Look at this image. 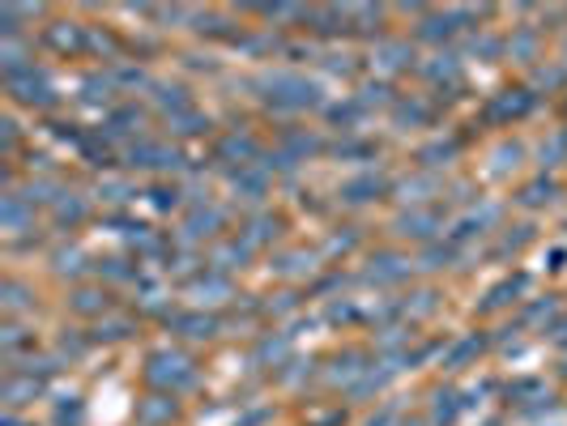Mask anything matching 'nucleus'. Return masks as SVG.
I'll list each match as a JSON object with an SVG mask.
<instances>
[{"mask_svg": "<svg viewBox=\"0 0 567 426\" xmlns=\"http://www.w3.org/2000/svg\"><path fill=\"white\" fill-rule=\"evenodd\" d=\"M265 98L273 107H307L316 103V86H307L303 77H273V81H265Z\"/></svg>", "mask_w": 567, "mask_h": 426, "instance_id": "f257e3e1", "label": "nucleus"}, {"mask_svg": "<svg viewBox=\"0 0 567 426\" xmlns=\"http://www.w3.org/2000/svg\"><path fill=\"white\" fill-rule=\"evenodd\" d=\"M9 90H13V98H21V103H30V107H47V103H56L52 86H47L35 68H26V72H17V77H9Z\"/></svg>", "mask_w": 567, "mask_h": 426, "instance_id": "f03ea898", "label": "nucleus"}, {"mask_svg": "<svg viewBox=\"0 0 567 426\" xmlns=\"http://www.w3.org/2000/svg\"><path fill=\"white\" fill-rule=\"evenodd\" d=\"M150 380H154V384H188V380H192V362H188L184 354H154Z\"/></svg>", "mask_w": 567, "mask_h": 426, "instance_id": "7ed1b4c3", "label": "nucleus"}, {"mask_svg": "<svg viewBox=\"0 0 567 426\" xmlns=\"http://www.w3.org/2000/svg\"><path fill=\"white\" fill-rule=\"evenodd\" d=\"M529 107H533V98H529L525 90H508V94H499L495 103L486 107V115H490V119H503V115H525Z\"/></svg>", "mask_w": 567, "mask_h": 426, "instance_id": "20e7f679", "label": "nucleus"}, {"mask_svg": "<svg viewBox=\"0 0 567 426\" xmlns=\"http://www.w3.org/2000/svg\"><path fill=\"white\" fill-rule=\"evenodd\" d=\"M175 162H180V158L166 154L162 145H150V141L133 145V166H175Z\"/></svg>", "mask_w": 567, "mask_h": 426, "instance_id": "39448f33", "label": "nucleus"}, {"mask_svg": "<svg viewBox=\"0 0 567 426\" xmlns=\"http://www.w3.org/2000/svg\"><path fill=\"white\" fill-rule=\"evenodd\" d=\"M376 269H372V278H380V282H392V278H405V264L397 260V256H380V260H372Z\"/></svg>", "mask_w": 567, "mask_h": 426, "instance_id": "423d86ee", "label": "nucleus"}, {"mask_svg": "<svg viewBox=\"0 0 567 426\" xmlns=\"http://www.w3.org/2000/svg\"><path fill=\"white\" fill-rule=\"evenodd\" d=\"M180 329H184L188 337H213V329H218V324H213V320H205V316H184V320H180Z\"/></svg>", "mask_w": 567, "mask_h": 426, "instance_id": "0eeeda50", "label": "nucleus"}, {"mask_svg": "<svg viewBox=\"0 0 567 426\" xmlns=\"http://www.w3.org/2000/svg\"><path fill=\"white\" fill-rule=\"evenodd\" d=\"M213 226H218V213H213V209H196L192 222H188V231H192V235H209Z\"/></svg>", "mask_w": 567, "mask_h": 426, "instance_id": "6e6552de", "label": "nucleus"}, {"mask_svg": "<svg viewBox=\"0 0 567 426\" xmlns=\"http://www.w3.org/2000/svg\"><path fill=\"white\" fill-rule=\"evenodd\" d=\"M376 192H380V180H372V175H367V180L346 184V196H350V200H367V196H376Z\"/></svg>", "mask_w": 567, "mask_h": 426, "instance_id": "1a4fd4ad", "label": "nucleus"}, {"mask_svg": "<svg viewBox=\"0 0 567 426\" xmlns=\"http://www.w3.org/2000/svg\"><path fill=\"white\" fill-rule=\"evenodd\" d=\"M56 217H60V222H81V217H86V205H81V200H56Z\"/></svg>", "mask_w": 567, "mask_h": 426, "instance_id": "9d476101", "label": "nucleus"}, {"mask_svg": "<svg viewBox=\"0 0 567 426\" xmlns=\"http://www.w3.org/2000/svg\"><path fill=\"white\" fill-rule=\"evenodd\" d=\"M73 307H77V311H103L107 303H103V294H94V290H81L77 298H73Z\"/></svg>", "mask_w": 567, "mask_h": 426, "instance_id": "9b49d317", "label": "nucleus"}, {"mask_svg": "<svg viewBox=\"0 0 567 426\" xmlns=\"http://www.w3.org/2000/svg\"><path fill=\"white\" fill-rule=\"evenodd\" d=\"M550 192H555V184L546 180V184H533V188H525V205H541V200H550Z\"/></svg>", "mask_w": 567, "mask_h": 426, "instance_id": "f8f14e48", "label": "nucleus"}, {"mask_svg": "<svg viewBox=\"0 0 567 426\" xmlns=\"http://www.w3.org/2000/svg\"><path fill=\"white\" fill-rule=\"evenodd\" d=\"M158 103H162V107L184 111V107H188V98H184V90H166V86H162V90H158Z\"/></svg>", "mask_w": 567, "mask_h": 426, "instance_id": "ddd939ff", "label": "nucleus"}, {"mask_svg": "<svg viewBox=\"0 0 567 426\" xmlns=\"http://www.w3.org/2000/svg\"><path fill=\"white\" fill-rule=\"evenodd\" d=\"M171 414H175V405H171L166 396H158V405H145V418H150V422H158V418H171Z\"/></svg>", "mask_w": 567, "mask_h": 426, "instance_id": "4468645a", "label": "nucleus"}, {"mask_svg": "<svg viewBox=\"0 0 567 426\" xmlns=\"http://www.w3.org/2000/svg\"><path fill=\"white\" fill-rule=\"evenodd\" d=\"M52 43H56V47H77V30H73V26L64 30V21H60V26L52 30Z\"/></svg>", "mask_w": 567, "mask_h": 426, "instance_id": "2eb2a0df", "label": "nucleus"}, {"mask_svg": "<svg viewBox=\"0 0 567 426\" xmlns=\"http://www.w3.org/2000/svg\"><path fill=\"white\" fill-rule=\"evenodd\" d=\"M21 294H26L21 286H5V307H9V311H17L21 303H26V298H21Z\"/></svg>", "mask_w": 567, "mask_h": 426, "instance_id": "dca6fc26", "label": "nucleus"}, {"mask_svg": "<svg viewBox=\"0 0 567 426\" xmlns=\"http://www.w3.org/2000/svg\"><path fill=\"white\" fill-rule=\"evenodd\" d=\"M175 124H180V133H201V128H205V119H201V115H180Z\"/></svg>", "mask_w": 567, "mask_h": 426, "instance_id": "f3484780", "label": "nucleus"}, {"mask_svg": "<svg viewBox=\"0 0 567 426\" xmlns=\"http://www.w3.org/2000/svg\"><path fill=\"white\" fill-rule=\"evenodd\" d=\"M154 205H158V209H166V205H175V192H162V188H158V192H154Z\"/></svg>", "mask_w": 567, "mask_h": 426, "instance_id": "a211bd4d", "label": "nucleus"}]
</instances>
